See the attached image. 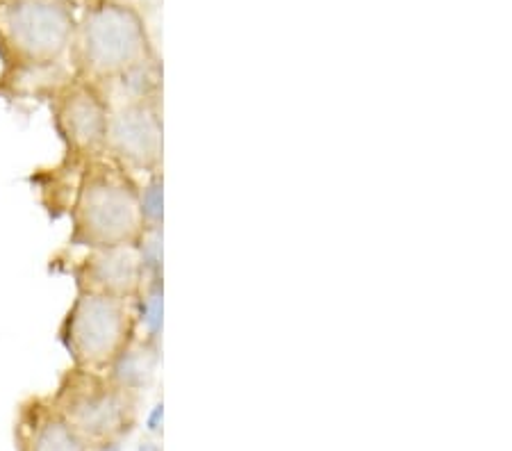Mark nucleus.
Wrapping results in <instances>:
<instances>
[{"label": "nucleus", "mask_w": 512, "mask_h": 451, "mask_svg": "<svg viewBox=\"0 0 512 451\" xmlns=\"http://www.w3.org/2000/svg\"><path fill=\"white\" fill-rule=\"evenodd\" d=\"M105 158L135 178L162 171L164 121L162 96L114 103L107 123Z\"/></svg>", "instance_id": "0eeeda50"}, {"label": "nucleus", "mask_w": 512, "mask_h": 451, "mask_svg": "<svg viewBox=\"0 0 512 451\" xmlns=\"http://www.w3.org/2000/svg\"><path fill=\"white\" fill-rule=\"evenodd\" d=\"M98 451H121V447H119V442H103Z\"/></svg>", "instance_id": "2eb2a0df"}, {"label": "nucleus", "mask_w": 512, "mask_h": 451, "mask_svg": "<svg viewBox=\"0 0 512 451\" xmlns=\"http://www.w3.org/2000/svg\"><path fill=\"white\" fill-rule=\"evenodd\" d=\"M46 103L66 158L76 162L101 158L112 112L103 89L94 82L71 76L48 96Z\"/></svg>", "instance_id": "423d86ee"}, {"label": "nucleus", "mask_w": 512, "mask_h": 451, "mask_svg": "<svg viewBox=\"0 0 512 451\" xmlns=\"http://www.w3.org/2000/svg\"><path fill=\"white\" fill-rule=\"evenodd\" d=\"M53 404L87 442H117L130 429L137 395L123 390L105 372L71 365L62 374Z\"/></svg>", "instance_id": "39448f33"}, {"label": "nucleus", "mask_w": 512, "mask_h": 451, "mask_svg": "<svg viewBox=\"0 0 512 451\" xmlns=\"http://www.w3.org/2000/svg\"><path fill=\"white\" fill-rule=\"evenodd\" d=\"M76 28L66 0H0V57L5 67L62 64Z\"/></svg>", "instance_id": "7ed1b4c3"}, {"label": "nucleus", "mask_w": 512, "mask_h": 451, "mask_svg": "<svg viewBox=\"0 0 512 451\" xmlns=\"http://www.w3.org/2000/svg\"><path fill=\"white\" fill-rule=\"evenodd\" d=\"M162 415H164L162 404H158V406H155L153 413H151V417H148V429L158 431L160 429V422H162Z\"/></svg>", "instance_id": "4468645a"}, {"label": "nucleus", "mask_w": 512, "mask_h": 451, "mask_svg": "<svg viewBox=\"0 0 512 451\" xmlns=\"http://www.w3.org/2000/svg\"><path fill=\"white\" fill-rule=\"evenodd\" d=\"M71 73L98 87L153 62L144 19L130 5L105 0L89 7L71 44Z\"/></svg>", "instance_id": "f03ea898"}, {"label": "nucleus", "mask_w": 512, "mask_h": 451, "mask_svg": "<svg viewBox=\"0 0 512 451\" xmlns=\"http://www.w3.org/2000/svg\"><path fill=\"white\" fill-rule=\"evenodd\" d=\"M137 451H158V447H155V445H142Z\"/></svg>", "instance_id": "dca6fc26"}, {"label": "nucleus", "mask_w": 512, "mask_h": 451, "mask_svg": "<svg viewBox=\"0 0 512 451\" xmlns=\"http://www.w3.org/2000/svg\"><path fill=\"white\" fill-rule=\"evenodd\" d=\"M76 292L107 294L132 301L148 283V274L137 244L89 249L71 265Z\"/></svg>", "instance_id": "6e6552de"}, {"label": "nucleus", "mask_w": 512, "mask_h": 451, "mask_svg": "<svg viewBox=\"0 0 512 451\" xmlns=\"http://www.w3.org/2000/svg\"><path fill=\"white\" fill-rule=\"evenodd\" d=\"M19 431L23 451H87V440L51 399H32L23 406Z\"/></svg>", "instance_id": "1a4fd4ad"}, {"label": "nucleus", "mask_w": 512, "mask_h": 451, "mask_svg": "<svg viewBox=\"0 0 512 451\" xmlns=\"http://www.w3.org/2000/svg\"><path fill=\"white\" fill-rule=\"evenodd\" d=\"M69 219V246L73 249L89 251L137 244L144 235L139 178L105 155L82 162Z\"/></svg>", "instance_id": "f257e3e1"}, {"label": "nucleus", "mask_w": 512, "mask_h": 451, "mask_svg": "<svg viewBox=\"0 0 512 451\" xmlns=\"http://www.w3.org/2000/svg\"><path fill=\"white\" fill-rule=\"evenodd\" d=\"M73 76L62 64L48 67H5L0 73V98L5 101H48L57 87Z\"/></svg>", "instance_id": "9d476101"}, {"label": "nucleus", "mask_w": 512, "mask_h": 451, "mask_svg": "<svg viewBox=\"0 0 512 451\" xmlns=\"http://www.w3.org/2000/svg\"><path fill=\"white\" fill-rule=\"evenodd\" d=\"M135 338L132 301L94 292H76L57 328V340L71 365L96 372H105Z\"/></svg>", "instance_id": "20e7f679"}, {"label": "nucleus", "mask_w": 512, "mask_h": 451, "mask_svg": "<svg viewBox=\"0 0 512 451\" xmlns=\"http://www.w3.org/2000/svg\"><path fill=\"white\" fill-rule=\"evenodd\" d=\"M160 351L162 344L135 338L128 344L126 351L105 369V374L110 376L114 383L121 385L123 390L132 392V395H139V392L153 383L155 374H158L162 358Z\"/></svg>", "instance_id": "9b49d317"}, {"label": "nucleus", "mask_w": 512, "mask_h": 451, "mask_svg": "<svg viewBox=\"0 0 512 451\" xmlns=\"http://www.w3.org/2000/svg\"><path fill=\"white\" fill-rule=\"evenodd\" d=\"M162 297H164V283L148 281L144 285V290L132 299L135 322H137V338L162 344Z\"/></svg>", "instance_id": "f8f14e48"}, {"label": "nucleus", "mask_w": 512, "mask_h": 451, "mask_svg": "<svg viewBox=\"0 0 512 451\" xmlns=\"http://www.w3.org/2000/svg\"><path fill=\"white\" fill-rule=\"evenodd\" d=\"M139 210L144 231H158L164 226V171L139 178Z\"/></svg>", "instance_id": "ddd939ff"}]
</instances>
